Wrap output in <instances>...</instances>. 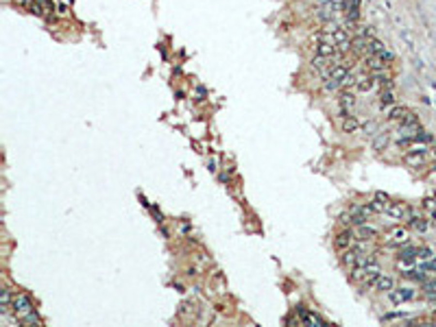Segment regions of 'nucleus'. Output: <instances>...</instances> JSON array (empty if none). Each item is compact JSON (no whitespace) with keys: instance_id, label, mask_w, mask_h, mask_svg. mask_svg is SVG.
I'll list each match as a JSON object with an SVG mask.
<instances>
[{"instance_id":"nucleus-1","label":"nucleus","mask_w":436,"mask_h":327,"mask_svg":"<svg viewBox=\"0 0 436 327\" xmlns=\"http://www.w3.org/2000/svg\"><path fill=\"white\" fill-rule=\"evenodd\" d=\"M33 301L29 299V296L24 295V292H17V295H13V312H16L17 318H22L24 314L33 312Z\"/></svg>"},{"instance_id":"nucleus-2","label":"nucleus","mask_w":436,"mask_h":327,"mask_svg":"<svg viewBox=\"0 0 436 327\" xmlns=\"http://www.w3.org/2000/svg\"><path fill=\"white\" fill-rule=\"evenodd\" d=\"M388 299H390V303L401 305V303H405V301L414 299V290L412 288H392V290L388 292Z\"/></svg>"},{"instance_id":"nucleus-3","label":"nucleus","mask_w":436,"mask_h":327,"mask_svg":"<svg viewBox=\"0 0 436 327\" xmlns=\"http://www.w3.org/2000/svg\"><path fill=\"white\" fill-rule=\"evenodd\" d=\"M404 161L410 166H414V168H419V166H423V161H425V148H412V151H408L404 155Z\"/></svg>"},{"instance_id":"nucleus-4","label":"nucleus","mask_w":436,"mask_h":327,"mask_svg":"<svg viewBox=\"0 0 436 327\" xmlns=\"http://www.w3.org/2000/svg\"><path fill=\"white\" fill-rule=\"evenodd\" d=\"M408 242V231L401 229V227H392L390 231H388L386 235V244H397V247H401V244Z\"/></svg>"},{"instance_id":"nucleus-5","label":"nucleus","mask_w":436,"mask_h":327,"mask_svg":"<svg viewBox=\"0 0 436 327\" xmlns=\"http://www.w3.org/2000/svg\"><path fill=\"white\" fill-rule=\"evenodd\" d=\"M338 103H340V113H343V118L349 116V109L356 105V94H353V92H347V90L340 92Z\"/></svg>"},{"instance_id":"nucleus-6","label":"nucleus","mask_w":436,"mask_h":327,"mask_svg":"<svg viewBox=\"0 0 436 327\" xmlns=\"http://www.w3.org/2000/svg\"><path fill=\"white\" fill-rule=\"evenodd\" d=\"M353 242H356V234H353L351 229H347V231H343V234H338V235H336V240H334L336 249H340V251H344V249L353 247Z\"/></svg>"},{"instance_id":"nucleus-7","label":"nucleus","mask_w":436,"mask_h":327,"mask_svg":"<svg viewBox=\"0 0 436 327\" xmlns=\"http://www.w3.org/2000/svg\"><path fill=\"white\" fill-rule=\"evenodd\" d=\"M386 214H388V216H392L395 220H404V218L410 216L408 207H405V205H401V203H388Z\"/></svg>"},{"instance_id":"nucleus-8","label":"nucleus","mask_w":436,"mask_h":327,"mask_svg":"<svg viewBox=\"0 0 436 327\" xmlns=\"http://www.w3.org/2000/svg\"><path fill=\"white\" fill-rule=\"evenodd\" d=\"M9 310H13V295L9 288H2L0 290V314H9Z\"/></svg>"},{"instance_id":"nucleus-9","label":"nucleus","mask_w":436,"mask_h":327,"mask_svg":"<svg viewBox=\"0 0 436 327\" xmlns=\"http://www.w3.org/2000/svg\"><path fill=\"white\" fill-rule=\"evenodd\" d=\"M360 255H362V253L358 251V249L349 247V249H344V251H343L340 260H343V264H344V266H356L358 262H360Z\"/></svg>"},{"instance_id":"nucleus-10","label":"nucleus","mask_w":436,"mask_h":327,"mask_svg":"<svg viewBox=\"0 0 436 327\" xmlns=\"http://www.w3.org/2000/svg\"><path fill=\"white\" fill-rule=\"evenodd\" d=\"M316 55H321V57H334V55H338V46H336V42H318Z\"/></svg>"},{"instance_id":"nucleus-11","label":"nucleus","mask_w":436,"mask_h":327,"mask_svg":"<svg viewBox=\"0 0 436 327\" xmlns=\"http://www.w3.org/2000/svg\"><path fill=\"white\" fill-rule=\"evenodd\" d=\"M375 85V78L371 77V74H360V77L356 78V90L358 92H371Z\"/></svg>"},{"instance_id":"nucleus-12","label":"nucleus","mask_w":436,"mask_h":327,"mask_svg":"<svg viewBox=\"0 0 436 327\" xmlns=\"http://www.w3.org/2000/svg\"><path fill=\"white\" fill-rule=\"evenodd\" d=\"M301 321H303L305 325H318V327H321V325H327V323L323 321L321 316H316L314 312H308V310H301Z\"/></svg>"},{"instance_id":"nucleus-13","label":"nucleus","mask_w":436,"mask_h":327,"mask_svg":"<svg viewBox=\"0 0 436 327\" xmlns=\"http://www.w3.org/2000/svg\"><path fill=\"white\" fill-rule=\"evenodd\" d=\"M392 288H395V281H392V277H388V275H379L377 283H375V290H379V292H390Z\"/></svg>"},{"instance_id":"nucleus-14","label":"nucleus","mask_w":436,"mask_h":327,"mask_svg":"<svg viewBox=\"0 0 436 327\" xmlns=\"http://www.w3.org/2000/svg\"><path fill=\"white\" fill-rule=\"evenodd\" d=\"M377 103H379V109H390L392 105H395V96H392V90H382Z\"/></svg>"},{"instance_id":"nucleus-15","label":"nucleus","mask_w":436,"mask_h":327,"mask_svg":"<svg viewBox=\"0 0 436 327\" xmlns=\"http://www.w3.org/2000/svg\"><path fill=\"white\" fill-rule=\"evenodd\" d=\"M366 207H369V212H371V214H386V209H388V201H379V199H375V201H371V203H366Z\"/></svg>"},{"instance_id":"nucleus-16","label":"nucleus","mask_w":436,"mask_h":327,"mask_svg":"<svg viewBox=\"0 0 436 327\" xmlns=\"http://www.w3.org/2000/svg\"><path fill=\"white\" fill-rule=\"evenodd\" d=\"M358 129H360V122H358L353 116H344L343 118V131H344V133H356Z\"/></svg>"},{"instance_id":"nucleus-17","label":"nucleus","mask_w":436,"mask_h":327,"mask_svg":"<svg viewBox=\"0 0 436 327\" xmlns=\"http://www.w3.org/2000/svg\"><path fill=\"white\" fill-rule=\"evenodd\" d=\"M358 234H360V238L362 240H373V238H377V229L375 227H371V225H360L358 227Z\"/></svg>"},{"instance_id":"nucleus-18","label":"nucleus","mask_w":436,"mask_h":327,"mask_svg":"<svg viewBox=\"0 0 436 327\" xmlns=\"http://www.w3.org/2000/svg\"><path fill=\"white\" fill-rule=\"evenodd\" d=\"M401 129H419V118L414 116V113H405L404 118H401Z\"/></svg>"},{"instance_id":"nucleus-19","label":"nucleus","mask_w":436,"mask_h":327,"mask_svg":"<svg viewBox=\"0 0 436 327\" xmlns=\"http://www.w3.org/2000/svg\"><path fill=\"white\" fill-rule=\"evenodd\" d=\"M408 113V109L401 107V105H392L390 109H388V120H401V118Z\"/></svg>"},{"instance_id":"nucleus-20","label":"nucleus","mask_w":436,"mask_h":327,"mask_svg":"<svg viewBox=\"0 0 436 327\" xmlns=\"http://www.w3.org/2000/svg\"><path fill=\"white\" fill-rule=\"evenodd\" d=\"M388 146V133H377L373 140V151H384Z\"/></svg>"},{"instance_id":"nucleus-21","label":"nucleus","mask_w":436,"mask_h":327,"mask_svg":"<svg viewBox=\"0 0 436 327\" xmlns=\"http://www.w3.org/2000/svg\"><path fill=\"white\" fill-rule=\"evenodd\" d=\"M410 227H412L414 231H425L427 229V220L425 218H421V216H410Z\"/></svg>"},{"instance_id":"nucleus-22","label":"nucleus","mask_w":436,"mask_h":327,"mask_svg":"<svg viewBox=\"0 0 436 327\" xmlns=\"http://www.w3.org/2000/svg\"><path fill=\"white\" fill-rule=\"evenodd\" d=\"M349 277H351V281H364V277H366V268L364 266H351V275H349Z\"/></svg>"},{"instance_id":"nucleus-23","label":"nucleus","mask_w":436,"mask_h":327,"mask_svg":"<svg viewBox=\"0 0 436 327\" xmlns=\"http://www.w3.org/2000/svg\"><path fill=\"white\" fill-rule=\"evenodd\" d=\"M20 323L22 325H42V318L35 314V310L33 312H29V314H24V316L20 318Z\"/></svg>"},{"instance_id":"nucleus-24","label":"nucleus","mask_w":436,"mask_h":327,"mask_svg":"<svg viewBox=\"0 0 436 327\" xmlns=\"http://www.w3.org/2000/svg\"><path fill=\"white\" fill-rule=\"evenodd\" d=\"M386 50V46H384L382 42H379V39H371L369 42V55H382V52Z\"/></svg>"},{"instance_id":"nucleus-25","label":"nucleus","mask_w":436,"mask_h":327,"mask_svg":"<svg viewBox=\"0 0 436 327\" xmlns=\"http://www.w3.org/2000/svg\"><path fill=\"white\" fill-rule=\"evenodd\" d=\"M334 42H336V46H338V44H344V42H351V39H349V31L347 29H336L334 31Z\"/></svg>"},{"instance_id":"nucleus-26","label":"nucleus","mask_w":436,"mask_h":327,"mask_svg":"<svg viewBox=\"0 0 436 327\" xmlns=\"http://www.w3.org/2000/svg\"><path fill=\"white\" fill-rule=\"evenodd\" d=\"M432 257H434V251L427 247H421L417 251V260H421V262H427V260H432Z\"/></svg>"},{"instance_id":"nucleus-27","label":"nucleus","mask_w":436,"mask_h":327,"mask_svg":"<svg viewBox=\"0 0 436 327\" xmlns=\"http://www.w3.org/2000/svg\"><path fill=\"white\" fill-rule=\"evenodd\" d=\"M29 9H31V13H35V16H44V9H42V2H39V0H31Z\"/></svg>"},{"instance_id":"nucleus-28","label":"nucleus","mask_w":436,"mask_h":327,"mask_svg":"<svg viewBox=\"0 0 436 327\" xmlns=\"http://www.w3.org/2000/svg\"><path fill=\"white\" fill-rule=\"evenodd\" d=\"M375 129H377V125H375L373 120H369V122H364V125H362V131H364V135H373Z\"/></svg>"},{"instance_id":"nucleus-29","label":"nucleus","mask_w":436,"mask_h":327,"mask_svg":"<svg viewBox=\"0 0 436 327\" xmlns=\"http://www.w3.org/2000/svg\"><path fill=\"white\" fill-rule=\"evenodd\" d=\"M356 78L358 77H353V74H347V77L340 81V87H351V85H356Z\"/></svg>"},{"instance_id":"nucleus-30","label":"nucleus","mask_w":436,"mask_h":327,"mask_svg":"<svg viewBox=\"0 0 436 327\" xmlns=\"http://www.w3.org/2000/svg\"><path fill=\"white\" fill-rule=\"evenodd\" d=\"M340 87V81H336V78H329L327 77V83H325V90L331 92V90H338Z\"/></svg>"},{"instance_id":"nucleus-31","label":"nucleus","mask_w":436,"mask_h":327,"mask_svg":"<svg viewBox=\"0 0 436 327\" xmlns=\"http://www.w3.org/2000/svg\"><path fill=\"white\" fill-rule=\"evenodd\" d=\"M399 318H405V314L404 312H390V314L384 316V321H399Z\"/></svg>"},{"instance_id":"nucleus-32","label":"nucleus","mask_w":436,"mask_h":327,"mask_svg":"<svg viewBox=\"0 0 436 327\" xmlns=\"http://www.w3.org/2000/svg\"><path fill=\"white\" fill-rule=\"evenodd\" d=\"M379 57H382V59L386 61V63H392V59H395V55H392L390 50H384V52H382V55H379Z\"/></svg>"},{"instance_id":"nucleus-33","label":"nucleus","mask_w":436,"mask_h":327,"mask_svg":"<svg viewBox=\"0 0 436 327\" xmlns=\"http://www.w3.org/2000/svg\"><path fill=\"white\" fill-rule=\"evenodd\" d=\"M423 207H427V209L434 212V209H436V201L434 199H425V201H423Z\"/></svg>"},{"instance_id":"nucleus-34","label":"nucleus","mask_w":436,"mask_h":327,"mask_svg":"<svg viewBox=\"0 0 436 327\" xmlns=\"http://www.w3.org/2000/svg\"><path fill=\"white\" fill-rule=\"evenodd\" d=\"M425 292H430V295H436V281L425 283Z\"/></svg>"},{"instance_id":"nucleus-35","label":"nucleus","mask_w":436,"mask_h":327,"mask_svg":"<svg viewBox=\"0 0 436 327\" xmlns=\"http://www.w3.org/2000/svg\"><path fill=\"white\" fill-rule=\"evenodd\" d=\"M31 0H13V4H17V7H29Z\"/></svg>"},{"instance_id":"nucleus-36","label":"nucleus","mask_w":436,"mask_h":327,"mask_svg":"<svg viewBox=\"0 0 436 327\" xmlns=\"http://www.w3.org/2000/svg\"><path fill=\"white\" fill-rule=\"evenodd\" d=\"M432 220H434V225H436V209L432 212Z\"/></svg>"},{"instance_id":"nucleus-37","label":"nucleus","mask_w":436,"mask_h":327,"mask_svg":"<svg viewBox=\"0 0 436 327\" xmlns=\"http://www.w3.org/2000/svg\"><path fill=\"white\" fill-rule=\"evenodd\" d=\"M46 2H48V0H46Z\"/></svg>"}]
</instances>
